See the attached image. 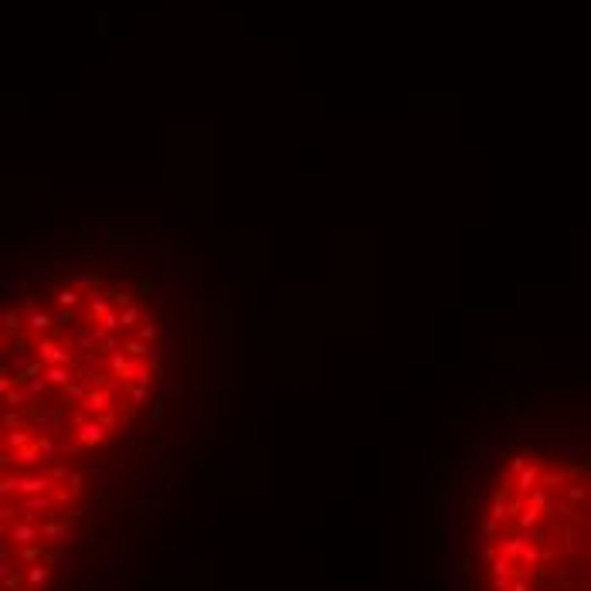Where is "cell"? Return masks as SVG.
Segmentation results:
<instances>
[{
	"instance_id": "obj_1",
	"label": "cell",
	"mask_w": 591,
	"mask_h": 591,
	"mask_svg": "<svg viewBox=\"0 0 591 591\" xmlns=\"http://www.w3.org/2000/svg\"><path fill=\"white\" fill-rule=\"evenodd\" d=\"M157 323L116 282L62 279L3 313V438L85 459L126 432L157 384Z\"/></svg>"
},
{
	"instance_id": "obj_2",
	"label": "cell",
	"mask_w": 591,
	"mask_h": 591,
	"mask_svg": "<svg viewBox=\"0 0 591 591\" xmlns=\"http://www.w3.org/2000/svg\"><path fill=\"white\" fill-rule=\"evenodd\" d=\"M479 561L486 591H591V462L513 452L486 493Z\"/></svg>"
},
{
	"instance_id": "obj_3",
	"label": "cell",
	"mask_w": 591,
	"mask_h": 591,
	"mask_svg": "<svg viewBox=\"0 0 591 591\" xmlns=\"http://www.w3.org/2000/svg\"><path fill=\"white\" fill-rule=\"evenodd\" d=\"M79 500V459L3 438V591H51Z\"/></svg>"
}]
</instances>
